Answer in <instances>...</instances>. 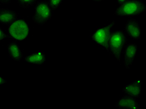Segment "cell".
I'll return each instance as SVG.
<instances>
[{
  "instance_id": "obj_12",
  "label": "cell",
  "mask_w": 146,
  "mask_h": 109,
  "mask_svg": "<svg viewBox=\"0 0 146 109\" xmlns=\"http://www.w3.org/2000/svg\"><path fill=\"white\" fill-rule=\"evenodd\" d=\"M25 61L35 65H43L46 62V56L44 51H39L29 54L25 57Z\"/></svg>"
},
{
  "instance_id": "obj_1",
  "label": "cell",
  "mask_w": 146,
  "mask_h": 109,
  "mask_svg": "<svg viewBox=\"0 0 146 109\" xmlns=\"http://www.w3.org/2000/svg\"><path fill=\"white\" fill-rule=\"evenodd\" d=\"M30 26L23 19H16L8 29L7 36L15 41H23L29 38Z\"/></svg>"
},
{
  "instance_id": "obj_13",
  "label": "cell",
  "mask_w": 146,
  "mask_h": 109,
  "mask_svg": "<svg viewBox=\"0 0 146 109\" xmlns=\"http://www.w3.org/2000/svg\"><path fill=\"white\" fill-rule=\"evenodd\" d=\"M19 6L23 9H28L34 5L38 1V0H16Z\"/></svg>"
},
{
  "instance_id": "obj_11",
  "label": "cell",
  "mask_w": 146,
  "mask_h": 109,
  "mask_svg": "<svg viewBox=\"0 0 146 109\" xmlns=\"http://www.w3.org/2000/svg\"><path fill=\"white\" fill-rule=\"evenodd\" d=\"M8 57L13 61L20 62L23 57V52L20 47L16 42H11L8 44Z\"/></svg>"
},
{
  "instance_id": "obj_15",
  "label": "cell",
  "mask_w": 146,
  "mask_h": 109,
  "mask_svg": "<svg viewBox=\"0 0 146 109\" xmlns=\"http://www.w3.org/2000/svg\"><path fill=\"white\" fill-rule=\"evenodd\" d=\"M6 38V35L5 34L4 31L2 30V29L0 28V42L3 41Z\"/></svg>"
},
{
  "instance_id": "obj_2",
  "label": "cell",
  "mask_w": 146,
  "mask_h": 109,
  "mask_svg": "<svg viewBox=\"0 0 146 109\" xmlns=\"http://www.w3.org/2000/svg\"><path fill=\"white\" fill-rule=\"evenodd\" d=\"M145 5L142 0H127L115 11V15L125 17H134L145 11Z\"/></svg>"
},
{
  "instance_id": "obj_4",
  "label": "cell",
  "mask_w": 146,
  "mask_h": 109,
  "mask_svg": "<svg viewBox=\"0 0 146 109\" xmlns=\"http://www.w3.org/2000/svg\"><path fill=\"white\" fill-rule=\"evenodd\" d=\"M53 15V9L49 5L48 1L44 0L38 1L35 3L32 20L38 25L42 26L50 20Z\"/></svg>"
},
{
  "instance_id": "obj_7",
  "label": "cell",
  "mask_w": 146,
  "mask_h": 109,
  "mask_svg": "<svg viewBox=\"0 0 146 109\" xmlns=\"http://www.w3.org/2000/svg\"><path fill=\"white\" fill-rule=\"evenodd\" d=\"M123 52L124 65L126 69H129L137 54L138 47L135 43H130L125 46Z\"/></svg>"
},
{
  "instance_id": "obj_9",
  "label": "cell",
  "mask_w": 146,
  "mask_h": 109,
  "mask_svg": "<svg viewBox=\"0 0 146 109\" xmlns=\"http://www.w3.org/2000/svg\"><path fill=\"white\" fill-rule=\"evenodd\" d=\"M115 107L119 108L138 109L140 107V104L137 98L125 95L119 99L115 104Z\"/></svg>"
},
{
  "instance_id": "obj_18",
  "label": "cell",
  "mask_w": 146,
  "mask_h": 109,
  "mask_svg": "<svg viewBox=\"0 0 146 109\" xmlns=\"http://www.w3.org/2000/svg\"><path fill=\"white\" fill-rule=\"evenodd\" d=\"M126 1H127V0H117V1L119 3V4H122V3H124Z\"/></svg>"
},
{
  "instance_id": "obj_19",
  "label": "cell",
  "mask_w": 146,
  "mask_h": 109,
  "mask_svg": "<svg viewBox=\"0 0 146 109\" xmlns=\"http://www.w3.org/2000/svg\"><path fill=\"white\" fill-rule=\"evenodd\" d=\"M92 1H102L103 0H92Z\"/></svg>"
},
{
  "instance_id": "obj_14",
  "label": "cell",
  "mask_w": 146,
  "mask_h": 109,
  "mask_svg": "<svg viewBox=\"0 0 146 109\" xmlns=\"http://www.w3.org/2000/svg\"><path fill=\"white\" fill-rule=\"evenodd\" d=\"M48 2L50 7L53 10H55V9H58L61 5L63 0H48Z\"/></svg>"
},
{
  "instance_id": "obj_16",
  "label": "cell",
  "mask_w": 146,
  "mask_h": 109,
  "mask_svg": "<svg viewBox=\"0 0 146 109\" xmlns=\"http://www.w3.org/2000/svg\"><path fill=\"white\" fill-rule=\"evenodd\" d=\"M12 1V0H0V3L2 4H9Z\"/></svg>"
},
{
  "instance_id": "obj_5",
  "label": "cell",
  "mask_w": 146,
  "mask_h": 109,
  "mask_svg": "<svg viewBox=\"0 0 146 109\" xmlns=\"http://www.w3.org/2000/svg\"><path fill=\"white\" fill-rule=\"evenodd\" d=\"M128 41V36L124 30H120L111 34L110 38V49L111 54L121 62V54Z\"/></svg>"
},
{
  "instance_id": "obj_8",
  "label": "cell",
  "mask_w": 146,
  "mask_h": 109,
  "mask_svg": "<svg viewBox=\"0 0 146 109\" xmlns=\"http://www.w3.org/2000/svg\"><path fill=\"white\" fill-rule=\"evenodd\" d=\"M142 84L143 81L142 80H137L124 86L122 92L126 95L137 99L140 97L142 93Z\"/></svg>"
},
{
  "instance_id": "obj_3",
  "label": "cell",
  "mask_w": 146,
  "mask_h": 109,
  "mask_svg": "<svg viewBox=\"0 0 146 109\" xmlns=\"http://www.w3.org/2000/svg\"><path fill=\"white\" fill-rule=\"evenodd\" d=\"M115 24V21H112L108 25L102 26L97 29L91 36V38L96 44L102 49H105L109 54H111L110 49V38L112 29Z\"/></svg>"
},
{
  "instance_id": "obj_10",
  "label": "cell",
  "mask_w": 146,
  "mask_h": 109,
  "mask_svg": "<svg viewBox=\"0 0 146 109\" xmlns=\"http://www.w3.org/2000/svg\"><path fill=\"white\" fill-rule=\"evenodd\" d=\"M18 17L16 11L8 8H0V24L9 26Z\"/></svg>"
},
{
  "instance_id": "obj_6",
  "label": "cell",
  "mask_w": 146,
  "mask_h": 109,
  "mask_svg": "<svg viewBox=\"0 0 146 109\" xmlns=\"http://www.w3.org/2000/svg\"><path fill=\"white\" fill-rule=\"evenodd\" d=\"M125 32L132 39L138 41L141 39L142 32L140 24L137 20L134 18H130L124 25Z\"/></svg>"
},
{
  "instance_id": "obj_17",
  "label": "cell",
  "mask_w": 146,
  "mask_h": 109,
  "mask_svg": "<svg viewBox=\"0 0 146 109\" xmlns=\"http://www.w3.org/2000/svg\"><path fill=\"white\" fill-rule=\"evenodd\" d=\"M5 83H6V81L4 78H3L2 77L0 76V85L5 84Z\"/></svg>"
}]
</instances>
